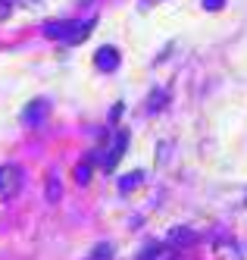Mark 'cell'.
I'll list each match as a JSON object with an SVG mask.
<instances>
[{"instance_id": "cell-1", "label": "cell", "mask_w": 247, "mask_h": 260, "mask_svg": "<svg viewBox=\"0 0 247 260\" xmlns=\"http://www.w3.org/2000/svg\"><path fill=\"white\" fill-rule=\"evenodd\" d=\"M94 66H97L100 72L119 69V50H116V47H100L97 53H94Z\"/></svg>"}, {"instance_id": "cell-2", "label": "cell", "mask_w": 247, "mask_h": 260, "mask_svg": "<svg viewBox=\"0 0 247 260\" xmlns=\"http://www.w3.org/2000/svg\"><path fill=\"white\" fill-rule=\"evenodd\" d=\"M125 147H128V132H122V128H119V135H116V141H113L110 154H103V157H107V160H103V170H113V166H116V160H122Z\"/></svg>"}, {"instance_id": "cell-3", "label": "cell", "mask_w": 247, "mask_h": 260, "mask_svg": "<svg viewBox=\"0 0 247 260\" xmlns=\"http://www.w3.org/2000/svg\"><path fill=\"white\" fill-rule=\"evenodd\" d=\"M194 241H197V232H191V229L179 226V229H172V232H169L166 245H169V248H175V251H182V248H188V245H194Z\"/></svg>"}, {"instance_id": "cell-4", "label": "cell", "mask_w": 247, "mask_h": 260, "mask_svg": "<svg viewBox=\"0 0 247 260\" xmlns=\"http://www.w3.org/2000/svg\"><path fill=\"white\" fill-rule=\"evenodd\" d=\"M94 28V19H82V22H72L69 25V31H66V44H82L85 38H88V31Z\"/></svg>"}, {"instance_id": "cell-5", "label": "cell", "mask_w": 247, "mask_h": 260, "mask_svg": "<svg viewBox=\"0 0 247 260\" xmlns=\"http://www.w3.org/2000/svg\"><path fill=\"white\" fill-rule=\"evenodd\" d=\"M44 116H47V104H44V101H31V104L22 110V122H25V125H38Z\"/></svg>"}, {"instance_id": "cell-6", "label": "cell", "mask_w": 247, "mask_h": 260, "mask_svg": "<svg viewBox=\"0 0 247 260\" xmlns=\"http://www.w3.org/2000/svg\"><path fill=\"white\" fill-rule=\"evenodd\" d=\"M60 198H63V182H60V176H50L47 179V204H60Z\"/></svg>"}, {"instance_id": "cell-7", "label": "cell", "mask_w": 247, "mask_h": 260, "mask_svg": "<svg viewBox=\"0 0 247 260\" xmlns=\"http://www.w3.org/2000/svg\"><path fill=\"white\" fill-rule=\"evenodd\" d=\"M69 25H72V22H47V25H44V35H47V38L63 41V38H66V31H69Z\"/></svg>"}, {"instance_id": "cell-8", "label": "cell", "mask_w": 247, "mask_h": 260, "mask_svg": "<svg viewBox=\"0 0 247 260\" xmlns=\"http://www.w3.org/2000/svg\"><path fill=\"white\" fill-rule=\"evenodd\" d=\"M141 179H144V173H141V170L122 176V179H119V191H131V188H138V182H141Z\"/></svg>"}, {"instance_id": "cell-9", "label": "cell", "mask_w": 247, "mask_h": 260, "mask_svg": "<svg viewBox=\"0 0 247 260\" xmlns=\"http://www.w3.org/2000/svg\"><path fill=\"white\" fill-rule=\"evenodd\" d=\"M88 260H113V248L103 241V245H97V248L91 251V257H88Z\"/></svg>"}, {"instance_id": "cell-10", "label": "cell", "mask_w": 247, "mask_h": 260, "mask_svg": "<svg viewBox=\"0 0 247 260\" xmlns=\"http://www.w3.org/2000/svg\"><path fill=\"white\" fill-rule=\"evenodd\" d=\"M169 101V94H166V91H154V98H150V113H157V110H163V104Z\"/></svg>"}, {"instance_id": "cell-11", "label": "cell", "mask_w": 247, "mask_h": 260, "mask_svg": "<svg viewBox=\"0 0 247 260\" xmlns=\"http://www.w3.org/2000/svg\"><path fill=\"white\" fill-rule=\"evenodd\" d=\"M88 179H91V166H88V163H79V166H75V182H79V185H88Z\"/></svg>"}, {"instance_id": "cell-12", "label": "cell", "mask_w": 247, "mask_h": 260, "mask_svg": "<svg viewBox=\"0 0 247 260\" xmlns=\"http://www.w3.org/2000/svg\"><path fill=\"white\" fill-rule=\"evenodd\" d=\"M160 251H163L160 245H147V248L138 254V260H157V257H160Z\"/></svg>"}, {"instance_id": "cell-13", "label": "cell", "mask_w": 247, "mask_h": 260, "mask_svg": "<svg viewBox=\"0 0 247 260\" xmlns=\"http://www.w3.org/2000/svg\"><path fill=\"white\" fill-rule=\"evenodd\" d=\"M222 4H225V0H203V7H206V10H213V13L222 10Z\"/></svg>"}, {"instance_id": "cell-14", "label": "cell", "mask_w": 247, "mask_h": 260, "mask_svg": "<svg viewBox=\"0 0 247 260\" xmlns=\"http://www.w3.org/2000/svg\"><path fill=\"white\" fill-rule=\"evenodd\" d=\"M122 110H125V107H122V104H116V107H113V113H110V119H113V122H116V119L122 116Z\"/></svg>"}, {"instance_id": "cell-15", "label": "cell", "mask_w": 247, "mask_h": 260, "mask_svg": "<svg viewBox=\"0 0 247 260\" xmlns=\"http://www.w3.org/2000/svg\"><path fill=\"white\" fill-rule=\"evenodd\" d=\"M4 173H7V170H4V166H0V191H4Z\"/></svg>"}]
</instances>
